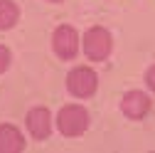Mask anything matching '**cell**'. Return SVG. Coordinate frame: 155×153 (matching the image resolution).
I'll return each instance as SVG.
<instances>
[{
  "label": "cell",
  "mask_w": 155,
  "mask_h": 153,
  "mask_svg": "<svg viewBox=\"0 0 155 153\" xmlns=\"http://www.w3.org/2000/svg\"><path fill=\"white\" fill-rule=\"evenodd\" d=\"M84 52L89 59H96V62L106 59L111 52V35L104 27H91L84 35Z\"/></svg>",
  "instance_id": "2"
},
{
  "label": "cell",
  "mask_w": 155,
  "mask_h": 153,
  "mask_svg": "<svg viewBox=\"0 0 155 153\" xmlns=\"http://www.w3.org/2000/svg\"><path fill=\"white\" fill-rule=\"evenodd\" d=\"M54 3H57V0H54Z\"/></svg>",
  "instance_id": "11"
},
{
  "label": "cell",
  "mask_w": 155,
  "mask_h": 153,
  "mask_svg": "<svg viewBox=\"0 0 155 153\" xmlns=\"http://www.w3.org/2000/svg\"><path fill=\"white\" fill-rule=\"evenodd\" d=\"M121 109L130 119H143L148 114V109H150V99L143 91H128L123 97V101H121Z\"/></svg>",
  "instance_id": "6"
},
{
  "label": "cell",
  "mask_w": 155,
  "mask_h": 153,
  "mask_svg": "<svg viewBox=\"0 0 155 153\" xmlns=\"http://www.w3.org/2000/svg\"><path fill=\"white\" fill-rule=\"evenodd\" d=\"M25 148V138L15 126H0V153H20Z\"/></svg>",
  "instance_id": "7"
},
{
  "label": "cell",
  "mask_w": 155,
  "mask_h": 153,
  "mask_svg": "<svg viewBox=\"0 0 155 153\" xmlns=\"http://www.w3.org/2000/svg\"><path fill=\"white\" fill-rule=\"evenodd\" d=\"M145 79H148V84H150V89L155 91V67H150V69H148V76H145Z\"/></svg>",
  "instance_id": "10"
},
{
  "label": "cell",
  "mask_w": 155,
  "mask_h": 153,
  "mask_svg": "<svg viewBox=\"0 0 155 153\" xmlns=\"http://www.w3.org/2000/svg\"><path fill=\"white\" fill-rule=\"evenodd\" d=\"M17 22V5L12 0H0V30H8Z\"/></svg>",
  "instance_id": "8"
},
{
  "label": "cell",
  "mask_w": 155,
  "mask_h": 153,
  "mask_svg": "<svg viewBox=\"0 0 155 153\" xmlns=\"http://www.w3.org/2000/svg\"><path fill=\"white\" fill-rule=\"evenodd\" d=\"M8 64H10V52H8V47L0 45V74L8 69Z\"/></svg>",
  "instance_id": "9"
},
{
  "label": "cell",
  "mask_w": 155,
  "mask_h": 153,
  "mask_svg": "<svg viewBox=\"0 0 155 153\" xmlns=\"http://www.w3.org/2000/svg\"><path fill=\"white\" fill-rule=\"evenodd\" d=\"M52 45H54V52L59 54L62 59H71V57L79 52V37H76V30L69 27V25L57 27Z\"/></svg>",
  "instance_id": "4"
},
{
  "label": "cell",
  "mask_w": 155,
  "mask_h": 153,
  "mask_svg": "<svg viewBox=\"0 0 155 153\" xmlns=\"http://www.w3.org/2000/svg\"><path fill=\"white\" fill-rule=\"evenodd\" d=\"M27 128L35 138H47L49 136V131H52V116H49V111L42 109V106H37L27 114Z\"/></svg>",
  "instance_id": "5"
},
{
  "label": "cell",
  "mask_w": 155,
  "mask_h": 153,
  "mask_svg": "<svg viewBox=\"0 0 155 153\" xmlns=\"http://www.w3.org/2000/svg\"><path fill=\"white\" fill-rule=\"evenodd\" d=\"M57 124H59V131L64 136H81L89 126V114L81 106H64L59 111Z\"/></svg>",
  "instance_id": "1"
},
{
  "label": "cell",
  "mask_w": 155,
  "mask_h": 153,
  "mask_svg": "<svg viewBox=\"0 0 155 153\" xmlns=\"http://www.w3.org/2000/svg\"><path fill=\"white\" fill-rule=\"evenodd\" d=\"M96 84H99V79H96V74L89 67H76L67 76V87L74 97H91L96 91Z\"/></svg>",
  "instance_id": "3"
}]
</instances>
